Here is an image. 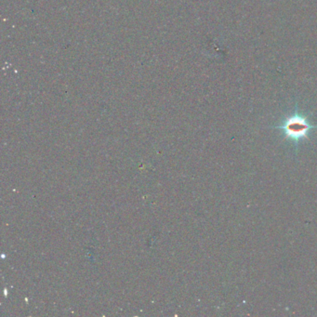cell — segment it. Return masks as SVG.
I'll return each mask as SVG.
<instances>
[{
	"label": "cell",
	"mask_w": 317,
	"mask_h": 317,
	"mask_svg": "<svg viewBox=\"0 0 317 317\" xmlns=\"http://www.w3.org/2000/svg\"><path fill=\"white\" fill-rule=\"evenodd\" d=\"M274 127L282 129L286 138L298 143L300 140L308 139L309 132L314 128H317V126L310 124L308 118L300 114L296 106L294 114L286 118L282 125Z\"/></svg>",
	"instance_id": "6da1fadb"
}]
</instances>
